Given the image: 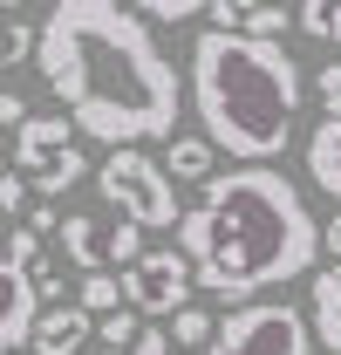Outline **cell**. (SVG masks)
Instances as JSON below:
<instances>
[{"mask_svg":"<svg viewBox=\"0 0 341 355\" xmlns=\"http://www.w3.org/2000/svg\"><path fill=\"white\" fill-rule=\"evenodd\" d=\"M177 355H184V349H177Z\"/></svg>","mask_w":341,"mask_h":355,"instance_id":"obj_30","label":"cell"},{"mask_svg":"<svg viewBox=\"0 0 341 355\" xmlns=\"http://www.w3.org/2000/svg\"><path fill=\"white\" fill-rule=\"evenodd\" d=\"M96 355H170V335L157 321H143V314H110V321H96Z\"/></svg>","mask_w":341,"mask_h":355,"instance_id":"obj_8","label":"cell"},{"mask_svg":"<svg viewBox=\"0 0 341 355\" xmlns=\"http://www.w3.org/2000/svg\"><path fill=\"white\" fill-rule=\"evenodd\" d=\"M143 253H150V246H143V225H130V219H123L116 232H103V260L116 266V273H130Z\"/></svg>","mask_w":341,"mask_h":355,"instance_id":"obj_17","label":"cell"},{"mask_svg":"<svg viewBox=\"0 0 341 355\" xmlns=\"http://www.w3.org/2000/svg\"><path fill=\"white\" fill-rule=\"evenodd\" d=\"M96 184H103V198H110L130 225H143V232H164V225L184 219L177 184L164 178V164H157L150 150H110V157L96 164Z\"/></svg>","mask_w":341,"mask_h":355,"instance_id":"obj_4","label":"cell"},{"mask_svg":"<svg viewBox=\"0 0 341 355\" xmlns=\"http://www.w3.org/2000/svg\"><path fill=\"white\" fill-rule=\"evenodd\" d=\"M205 355H314V328L287 301H253V308H225Z\"/></svg>","mask_w":341,"mask_h":355,"instance_id":"obj_5","label":"cell"},{"mask_svg":"<svg viewBox=\"0 0 341 355\" xmlns=\"http://www.w3.org/2000/svg\"><path fill=\"white\" fill-rule=\"evenodd\" d=\"M321 253H328V266H341V205H335V219L321 225Z\"/></svg>","mask_w":341,"mask_h":355,"instance_id":"obj_25","label":"cell"},{"mask_svg":"<svg viewBox=\"0 0 341 355\" xmlns=\"http://www.w3.org/2000/svg\"><path fill=\"white\" fill-rule=\"evenodd\" d=\"M35 355H76L82 342H96V321H89L76 301H62V308H42V321H35Z\"/></svg>","mask_w":341,"mask_h":355,"instance_id":"obj_10","label":"cell"},{"mask_svg":"<svg viewBox=\"0 0 341 355\" xmlns=\"http://www.w3.org/2000/svg\"><path fill=\"white\" fill-rule=\"evenodd\" d=\"M35 321H42L35 287H28L14 266L0 260V355H14V342H28V335H35Z\"/></svg>","mask_w":341,"mask_h":355,"instance_id":"obj_9","label":"cell"},{"mask_svg":"<svg viewBox=\"0 0 341 355\" xmlns=\"http://www.w3.org/2000/svg\"><path fill=\"white\" fill-rule=\"evenodd\" d=\"M55 232H62V260L69 266H82V273H103V225L89 219V212H69V219L55 225Z\"/></svg>","mask_w":341,"mask_h":355,"instance_id":"obj_12","label":"cell"},{"mask_svg":"<svg viewBox=\"0 0 341 355\" xmlns=\"http://www.w3.org/2000/svg\"><path fill=\"white\" fill-rule=\"evenodd\" d=\"M300 96H307V76L280 42H246L218 28L191 42V110L205 123V144L239 164L287 157Z\"/></svg>","mask_w":341,"mask_h":355,"instance_id":"obj_3","label":"cell"},{"mask_svg":"<svg viewBox=\"0 0 341 355\" xmlns=\"http://www.w3.org/2000/svg\"><path fill=\"white\" fill-rule=\"evenodd\" d=\"M28 116H35V110H28V96H21V89H0V123H14V130H21Z\"/></svg>","mask_w":341,"mask_h":355,"instance_id":"obj_23","label":"cell"},{"mask_svg":"<svg viewBox=\"0 0 341 355\" xmlns=\"http://www.w3.org/2000/svg\"><path fill=\"white\" fill-rule=\"evenodd\" d=\"M82 178H89V157H82V150H69V157H62L48 178H35V184H42L48 198H62V191H69V184H82Z\"/></svg>","mask_w":341,"mask_h":355,"instance_id":"obj_20","label":"cell"},{"mask_svg":"<svg viewBox=\"0 0 341 355\" xmlns=\"http://www.w3.org/2000/svg\"><path fill=\"white\" fill-rule=\"evenodd\" d=\"M35 69L69 123L110 150H143L150 137H170L184 110V83L150 21L116 0H55L35 28Z\"/></svg>","mask_w":341,"mask_h":355,"instance_id":"obj_1","label":"cell"},{"mask_svg":"<svg viewBox=\"0 0 341 355\" xmlns=\"http://www.w3.org/2000/svg\"><path fill=\"white\" fill-rule=\"evenodd\" d=\"M191 294H198V280H191V260H184L177 246H150V253L123 273V301H130V314H143V321L184 314Z\"/></svg>","mask_w":341,"mask_h":355,"instance_id":"obj_6","label":"cell"},{"mask_svg":"<svg viewBox=\"0 0 341 355\" xmlns=\"http://www.w3.org/2000/svg\"><path fill=\"white\" fill-rule=\"evenodd\" d=\"M76 308L89 314V321H110V314H123L130 301H123V273H82V287H76Z\"/></svg>","mask_w":341,"mask_h":355,"instance_id":"obj_15","label":"cell"},{"mask_svg":"<svg viewBox=\"0 0 341 355\" xmlns=\"http://www.w3.org/2000/svg\"><path fill=\"white\" fill-rule=\"evenodd\" d=\"M28 205V191H21V178H0V219H14Z\"/></svg>","mask_w":341,"mask_h":355,"instance_id":"obj_24","label":"cell"},{"mask_svg":"<svg viewBox=\"0 0 341 355\" xmlns=\"http://www.w3.org/2000/svg\"><path fill=\"white\" fill-rule=\"evenodd\" d=\"M0 178H7V157H0Z\"/></svg>","mask_w":341,"mask_h":355,"instance_id":"obj_28","label":"cell"},{"mask_svg":"<svg viewBox=\"0 0 341 355\" xmlns=\"http://www.w3.org/2000/svg\"><path fill=\"white\" fill-rule=\"evenodd\" d=\"M177 253L191 260V280L205 294H218L225 308H253L266 287L314 273L321 225L294 178L273 164H239L198 184V205L177 219Z\"/></svg>","mask_w":341,"mask_h":355,"instance_id":"obj_2","label":"cell"},{"mask_svg":"<svg viewBox=\"0 0 341 355\" xmlns=\"http://www.w3.org/2000/svg\"><path fill=\"white\" fill-rule=\"evenodd\" d=\"M0 14H7V7H0Z\"/></svg>","mask_w":341,"mask_h":355,"instance_id":"obj_29","label":"cell"},{"mask_svg":"<svg viewBox=\"0 0 341 355\" xmlns=\"http://www.w3.org/2000/svg\"><path fill=\"white\" fill-rule=\"evenodd\" d=\"M0 260H7L14 273H21V280H28V273H35V266L48 260V253H42V239H35V232L21 225V232H7V253H0Z\"/></svg>","mask_w":341,"mask_h":355,"instance_id":"obj_19","label":"cell"},{"mask_svg":"<svg viewBox=\"0 0 341 355\" xmlns=\"http://www.w3.org/2000/svg\"><path fill=\"white\" fill-rule=\"evenodd\" d=\"M69 150H76V123H62V110H55V116H28V123L14 130V164L35 171V178H48Z\"/></svg>","mask_w":341,"mask_h":355,"instance_id":"obj_7","label":"cell"},{"mask_svg":"<svg viewBox=\"0 0 341 355\" xmlns=\"http://www.w3.org/2000/svg\"><path fill=\"white\" fill-rule=\"evenodd\" d=\"M314 89H321V103H328V116H341V62H328V69L314 76Z\"/></svg>","mask_w":341,"mask_h":355,"instance_id":"obj_22","label":"cell"},{"mask_svg":"<svg viewBox=\"0 0 341 355\" xmlns=\"http://www.w3.org/2000/svg\"><path fill=\"white\" fill-rule=\"evenodd\" d=\"M314 342L341 355V266L314 273Z\"/></svg>","mask_w":341,"mask_h":355,"instance_id":"obj_13","label":"cell"},{"mask_svg":"<svg viewBox=\"0 0 341 355\" xmlns=\"http://www.w3.org/2000/svg\"><path fill=\"white\" fill-rule=\"evenodd\" d=\"M307 178L328 198H341V116H321L314 123V137H307Z\"/></svg>","mask_w":341,"mask_h":355,"instance_id":"obj_11","label":"cell"},{"mask_svg":"<svg viewBox=\"0 0 341 355\" xmlns=\"http://www.w3.org/2000/svg\"><path fill=\"white\" fill-rule=\"evenodd\" d=\"M328 42H341V0L328 7Z\"/></svg>","mask_w":341,"mask_h":355,"instance_id":"obj_27","label":"cell"},{"mask_svg":"<svg viewBox=\"0 0 341 355\" xmlns=\"http://www.w3.org/2000/svg\"><path fill=\"white\" fill-rule=\"evenodd\" d=\"M212 335H218V321L205 308H184V314H170V342L184 355H198V349H212Z\"/></svg>","mask_w":341,"mask_h":355,"instance_id":"obj_16","label":"cell"},{"mask_svg":"<svg viewBox=\"0 0 341 355\" xmlns=\"http://www.w3.org/2000/svg\"><path fill=\"white\" fill-rule=\"evenodd\" d=\"M55 205H28V232H35V239H48V232H55Z\"/></svg>","mask_w":341,"mask_h":355,"instance_id":"obj_26","label":"cell"},{"mask_svg":"<svg viewBox=\"0 0 341 355\" xmlns=\"http://www.w3.org/2000/svg\"><path fill=\"white\" fill-rule=\"evenodd\" d=\"M212 164H218V150L205 144V130H198V137H170V150H164V178H170V184H177V178L212 184Z\"/></svg>","mask_w":341,"mask_h":355,"instance_id":"obj_14","label":"cell"},{"mask_svg":"<svg viewBox=\"0 0 341 355\" xmlns=\"http://www.w3.org/2000/svg\"><path fill=\"white\" fill-rule=\"evenodd\" d=\"M184 14H205L198 0H143L137 7V21H184Z\"/></svg>","mask_w":341,"mask_h":355,"instance_id":"obj_21","label":"cell"},{"mask_svg":"<svg viewBox=\"0 0 341 355\" xmlns=\"http://www.w3.org/2000/svg\"><path fill=\"white\" fill-rule=\"evenodd\" d=\"M28 55H35V28L7 14V21H0V69H14V62H28Z\"/></svg>","mask_w":341,"mask_h":355,"instance_id":"obj_18","label":"cell"}]
</instances>
